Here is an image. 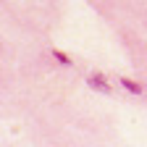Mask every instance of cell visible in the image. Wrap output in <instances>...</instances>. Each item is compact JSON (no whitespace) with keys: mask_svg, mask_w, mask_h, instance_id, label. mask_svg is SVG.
<instances>
[{"mask_svg":"<svg viewBox=\"0 0 147 147\" xmlns=\"http://www.w3.org/2000/svg\"><path fill=\"white\" fill-rule=\"evenodd\" d=\"M87 84L92 89H97V92H110V84H108V79L102 76V74H89V76H87Z\"/></svg>","mask_w":147,"mask_h":147,"instance_id":"6da1fadb","label":"cell"},{"mask_svg":"<svg viewBox=\"0 0 147 147\" xmlns=\"http://www.w3.org/2000/svg\"><path fill=\"white\" fill-rule=\"evenodd\" d=\"M121 87L129 89V92H134V95H142V87H139L134 79H129V76H121Z\"/></svg>","mask_w":147,"mask_h":147,"instance_id":"7a4b0ae2","label":"cell"},{"mask_svg":"<svg viewBox=\"0 0 147 147\" xmlns=\"http://www.w3.org/2000/svg\"><path fill=\"white\" fill-rule=\"evenodd\" d=\"M53 58L58 61L61 66H71V63H74V61H71V55H66V53H63V50H58V47H53Z\"/></svg>","mask_w":147,"mask_h":147,"instance_id":"3957f363","label":"cell"}]
</instances>
